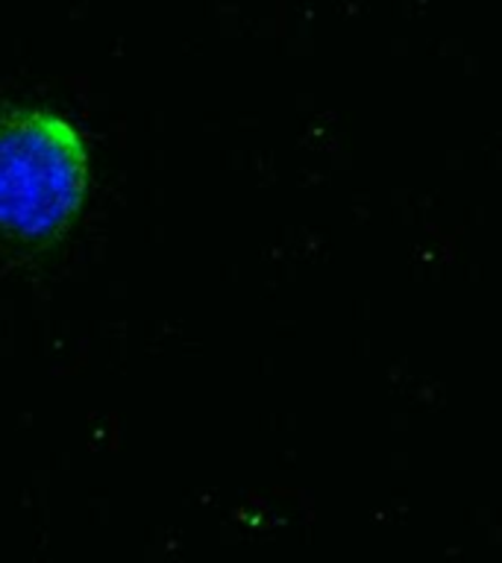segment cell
I'll return each mask as SVG.
<instances>
[{
	"label": "cell",
	"mask_w": 502,
	"mask_h": 563,
	"mask_svg": "<svg viewBox=\"0 0 502 563\" xmlns=\"http://www.w3.org/2000/svg\"><path fill=\"white\" fill-rule=\"evenodd\" d=\"M91 150L77 123L44 106L0 109V238L59 241L86 206Z\"/></svg>",
	"instance_id": "1"
}]
</instances>
